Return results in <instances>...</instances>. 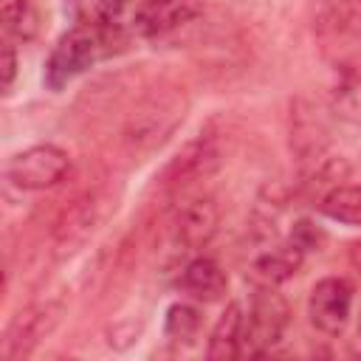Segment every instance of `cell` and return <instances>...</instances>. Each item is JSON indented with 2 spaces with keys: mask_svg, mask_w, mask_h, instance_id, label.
<instances>
[{
  "mask_svg": "<svg viewBox=\"0 0 361 361\" xmlns=\"http://www.w3.org/2000/svg\"><path fill=\"white\" fill-rule=\"evenodd\" d=\"M54 322H56V310H51L48 305L28 307L25 313H20V319L14 322V327L8 333V355L25 353L34 341H39L51 330Z\"/></svg>",
  "mask_w": 361,
  "mask_h": 361,
  "instance_id": "30bf717a",
  "label": "cell"
},
{
  "mask_svg": "<svg viewBox=\"0 0 361 361\" xmlns=\"http://www.w3.org/2000/svg\"><path fill=\"white\" fill-rule=\"evenodd\" d=\"M124 6L127 0H65V8L73 23L96 31H113L121 20Z\"/></svg>",
  "mask_w": 361,
  "mask_h": 361,
  "instance_id": "9c48e42d",
  "label": "cell"
},
{
  "mask_svg": "<svg viewBox=\"0 0 361 361\" xmlns=\"http://www.w3.org/2000/svg\"><path fill=\"white\" fill-rule=\"evenodd\" d=\"M214 231H217V209H214V203L209 197H195L180 209V214H178V237L189 248L206 245Z\"/></svg>",
  "mask_w": 361,
  "mask_h": 361,
  "instance_id": "ba28073f",
  "label": "cell"
},
{
  "mask_svg": "<svg viewBox=\"0 0 361 361\" xmlns=\"http://www.w3.org/2000/svg\"><path fill=\"white\" fill-rule=\"evenodd\" d=\"M243 307L237 302H231L217 324L212 327L209 333V347H206V355L209 358H220V361H228V358H240L243 355Z\"/></svg>",
  "mask_w": 361,
  "mask_h": 361,
  "instance_id": "52a82bcc",
  "label": "cell"
},
{
  "mask_svg": "<svg viewBox=\"0 0 361 361\" xmlns=\"http://www.w3.org/2000/svg\"><path fill=\"white\" fill-rule=\"evenodd\" d=\"M288 316V302L274 290V285H259L243 319V355L268 353L285 336Z\"/></svg>",
  "mask_w": 361,
  "mask_h": 361,
  "instance_id": "7a4b0ae2",
  "label": "cell"
},
{
  "mask_svg": "<svg viewBox=\"0 0 361 361\" xmlns=\"http://www.w3.org/2000/svg\"><path fill=\"white\" fill-rule=\"evenodd\" d=\"M14 76H17V54H14V48L6 42V45H3V90H6V93L11 90Z\"/></svg>",
  "mask_w": 361,
  "mask_h": 361,
  "instance_id": "2e32d148",
  "label": "cell"
},
{
  "mask_svg": "<svg viewBox=\"0 0 361 361\" xmlns=\"http://www.w3.org/2000/svg\"><path fill=\"white\" fill-rule=\"evenodd\" d=\"M322 214L344 223V226H361V186H336L330 189L322 203Z\"/></svg>",
  "mask_w": 361,
  "mask_h": 361,
  "instance_id": "5bb4252c",
  "label": "cell"
},
{
  "mask_svg": "<svg viewBox=\"0 0 361 361\" xmlns=\"http://www.w3.org/2000/svg\"><path fill=\"white\" fill-rule=\"evenodd\" d=\"M107 42H110V31H96L85 25H76L68 34H62L54 51L48 54L45 85L51 90H62L68 82H73L79 73H85L90 65H96L107 54L104 48Z\"/></svg>",
  "mask_w": 361,
  "mask_h": 361,
  "instance_id": "6da1fadb",
  "label": "cell"
},
{
  "mask_svg": "<svg viewBox=\"0 0 361 361\" xmlns=\"http://www.w3.org/2000/svg\"><path fill=\"white\" fill-rule=\"evenodd\" d=\"M299 262H302V248L296 243L279 245V248H271L268 254H262L254 262V276L262 285H276V282H285L288 276H293Z\"/></svg>",
  "mask_w": 361,
  "mask_h": 361,
  "instance_id": "8fae6325",
  "label": "cell"
},
{
  "mask_svg": "<svg viewBox=\"0 0 361 361\" xmlns=\"http://www.w3.org/2000/svg\"><path fill=\"white\" fill-rule=\"evenodd\" d=\"M358 333H361V322H358Z\"/></svg>",
  "mask_w": 361,
  "mask_h": 361,
  "instance_id": "e0dca14e",
  "label": "cell"
},
{
  "mask_svg": "<svg viewBox=\"0 0 361 361\" xmlns=\"http://www.w3.org/2000/svg\"><path fill=\"white\" fill-rule=\"evenodd\" d=\"M200 14V0H144L135 8L133 28L141 37H161Z\"/></svg>",
  "mask_w": 361,
  "mask_h": 361,
  "instance_id": "5b68a950",
  "label": "cell"
},
{
  "mask_svg": "<svg viewBox=\"0 0 361 361\" xmlns=\"http://www.w3.org/2000/svg\"><path fill=\"white\" fill-rule=\"evenodd\" d=\"M353 310V285L344 276H324L313 285L307 299L310 324L324 336H338Z\"/></svg>",
  "mask_w": 361,
  "mask_h": 361,
  "instance_id": "277c9868",
  "label": "cell"
},
{
  "mask_svg": "<svg viewBox=\"0 0 361 361\" xmlns=\"http://www.w3.org/2000/svg\"><path fill=\"white\" fill-rule=\"evenodd\" d=\"M214 164H217V152L206 141L189 144L178 155V161L172 164V183L175 186H186L192 180H200L214 169Z\"/></svg>",
  "mask_w": 361,
  "mask_h": 361,
  "instance_id": "4fadbf2b",
  "label": "cell"
},
{
  "mask_svg": "<svg viewBox=\"0 0 361 361\" xmlns=\"http://www.w3.org/2000/svg\"><path fill=\"white\" fill-rule=\"evenodd\" d=\"M3 28L8 37L28 42L42 28V11L37 0H6L3 3Z\"/></svg>",
  "mask_w": 361,
  "mask_h": 361,
  "instance_id": "7c38bea8",
  "label": "cell"
},
{
  "mask_svg": "<svg viewBox=\"0 0 361 361\" xmlns=\"http://www.w3.org/2000/svg\"><path fill=\"white\" fill-rule=\"evenodd\" d=\"M68 169H71V158L65 149H59L54 144H37V147L17 152L8 161L6 175L17 189L42 192V189L56 186L68 175Z\"/></svg>",
  "mask_w": 361,
  "mask_h": 361,
  "instance_id": "3957f363",
  "label": "cell"
},
{
  "mask_svg": "<svg viewBox=\"0 0 361 361\" xmlns=\"http://www.w3.org/2000/svg\"><path fill=\"white\" fill-rule=\"evenodd\" d=\"M197 330H200V313H197V307L178 302V305H172V307L166 310L164 333H166L172 341L192 344V341H195V336H197Z\"/></svg>",
  "mask_w": 361,
  "mask_h": 361,
  "instance_id": "9a60e30c",
  "label": "cell"
},
{
  "mask_svg": "<svg viewBox=\"0 0 361 361\" xmlns=\"http://www.w3.org/2000/svg\"><path fill=\"white\" fill-rule=\"evenodd\" d=\"M180 288H183V293H189L197 302H217V299L226 296L228 276H226V271L220 268L217 259L195 257L180 274Z\"/></svg>",
  "mask_w": 361,
  "mask_h": 361,
  "instance_id": "8992f818",
  "label": "cell"
}]
</instances>
